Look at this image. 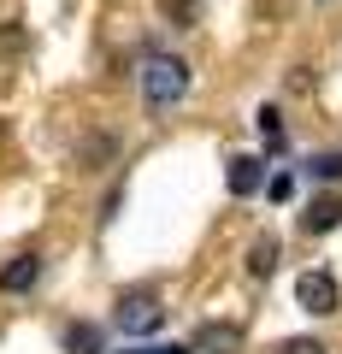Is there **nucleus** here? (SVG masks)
I'll return each mask as SVG.
<instances>
[{
    "mask_svg": "<svg viewBox=\"0 0 342 354\" xmlns=\"http://www.w3.org/2000/svg\"><path fill=\"white\" fill-rule=\"evenodd\" d=\"M142 95H148L153 113H165V106H178L183 95H189V65L171 59V53H153L148 65H142Z\"/></svg>",
    "mask_w": 342,
    "mask_h": 354,
    "instance_id": "f257e3e1",
    "label": "nucleus"
},
{
    "mask_svg": "<svg viewBox=\"0 0 342 354\" xmlns=\"http://www.w3.org/2000/svg\"><path fill=\"white\" fill-rule=\"evenodd\" d=\"M295 301H301V313L330 319L336 313V278H330V272H301V278H295Z\"/></svg>",
    "mask_w": 342,
    "mask_h": 354,
    "instance_id": "f03ea898",
    "label": "nucleus"
},
{
    "mask_svg": "<svg viewBox=\"0 0 342 354\" xmlns=\"http://www.w3.org/2000/svg\"><path fill=\"white\" fill-rule=\"evenodd\" d=\"M160 319H165V307L153 295H124L118 301V330L124 337H148V330H160Z\"/></svg>",
    "mask_w": 342,
    "mask_h": 354,
    "instance_id": "7ed1b4c3",
    "label": "nucleus"
},
{
    "mask_svg": "<svg viewBox=\"0 0 342 354\" xmlns=\"http://www.w3.org/2000/svg\"><path fill=\"white\" fill-rule=\"evenodd\" d=\"M36 278H41V254H18V260L0 266V290H6V295L36 290Z\"/></svg>",
    "mask_w": 342,
    "mask_h": 354,
    "instance_id": "20e7f679",
    "label": "nucleus"
},
{
    "mask_svg": "<svg viewBox=\"0 0 342 354\" xmlns=\"http://www.w3.org/2000/svg\"><path fill=\"white\" fill-rule=\"evenodd\" d=\"M254 189H266V160L236 153V160H230V195H254Z\"/></svg>",
    "mask_w": 342,
    "mask_h": 354,
    "instance_id": "39448f33",
    "label": "nucleus"
},
{
    "mask_svg": "<svg viewBox=\"0 0 342 354\" xmlns=\"http://www.w3.org/2000/svg\"><path fill=\"white\" fill-rule=\"evenodd\" d=\"M189 348H195V354H236V348H242V330H236V325H201Z\"/></svg>",
    "mask_w": 342,
    "mask_h": 354,
    "instance_id": "423d86ee",
    "label": "nucleus"
},
{
    "mask_svg": "<svg viewBox=\"0 0 342 354\" xmlns=\"http://www.w3.org/2000/svg\"><path fill=\"white\" fill-rule=\"evenodd\" d=\"M336 218H342V201H336V195H319V201L307 207L301 230H307V236H325V230H336Z\"/></svg>",
    "mask_w": 342,
    "mask_h": 354,
    "instance_id": "0eeeda50",
    "label": "nucleus"
},
{
    "mask_svg": "<svg viewBox=\"0 0 342 354\" xmlns=\"http://www.w3.org/2000/svg\"><path fill=\"white\" fill-rule=\"evenodd\" d=\"M248 272H254V278H272V272H278V242H272V236H260L248 248Z\"/></svg>",
    "mask_w": 342,
    "mask_h": 354,
    "instance_id": "6e6552de",
    "label": "nucleus"
},
{
    "mask_svg": "<svg viewBox=\"0 0 342 354\" xmlns=\"http://www.w3.org/2000/svg\"><path fill=\"white\" fill-rule=\"evenodd\" d=\"M24 48H30V30L6 18V24H0V59H18V53H24Z\"/></svg>",
    "mask_w": 342,
    "mask_h": 354,
    "instance_id": "1a4fd4ad",
    "label": "nucleus"
},
{
    "mask_svg": "<svg viewBox=\"0 0 342 354\" xmlns=\"http://www.w3.org/2000/svg\"><path fill=\"white\" fill-rule=\"evenodd\" d=\"M65 348H71V354H101V330H95V325H71V330H65Z\"/></svg>",
    "mask_w": 342,
    "mask_h": 354,
    "instance_id": "9d476101",
    "label": "nucleus"
},
{
    "mask_svg": "<svg viewBox=\"0 0 342 354\" xmlns=\"http://www.w3.org/2000/svg\"><path fill=\"white\" fill-rule=\"evenodd\" d=\"M307 171H313L319 183H342V153H313V160H307Z\"/></svg>",
    "mask_w": 342,
    "mask_h": 354,
    "instance_id": "9b49d317",
    "label": "nucleus"
},
{
    "mask_svg": "<svg viewBox=\"0 0 342 354\" xmlns=\"http://www.w3.org/2000/svg\"><path fill=\"white\" fill-rule=\"evenodd\" d=\"M260 136H266L272 148L283 142V118H278V106H266V113H260Z\"/></svg>",
    "mask_w": 342,
    "mask_h": 354,
    "instance_id": "f8f14e48",
    "label": "nucleus"
},
{
    "mask_svg": "<svg viewBox=\"0 0 342 354\" xmlns=\"http://www.w3.org/2000/svg\"><path fill=\"white\" fill-rule=\"evenodd\" d=\"M278 354H325V342H313V337H289V342H278Z\"/></svg>",
    "mask_w": 342,
    "mask_h": 354,
    "instance_id": "ddd939ff",
    "label": "nucleus"
},
{
    "mask_svg": "<svg viewBox=\"0 0 342 354\" xmlns=\"http://www.w3.org/2000/svg\"><path fill=\"white\" fill-rule=\"evenodd\" d=\"M266 195H272V201H289V195H295V177H289V171H278V177L266 183Z\"/></svg>",
    "mask_w": 342,
    "mask_h": 354,
    "instance_id": "4468645a",
    "label": "nucleus"
},
{
    "mask_svg": "<svg viewBox=\"0 0 342 354\" xmlns=\"http://www.w3.org/2000/svg\"><path fill=\"white\" fill-rule=\"evenodd\" d=\"M136 354H195V348H136Z\"/></svg>",
    "mask_w": 342,
    "mask_h": 354,
    "instance_id": "2eb2a0df",
    "label": "nucleus"
}]
</instances>
